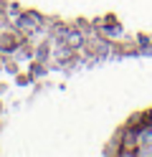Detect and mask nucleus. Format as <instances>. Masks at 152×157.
<instances>
[{"label":"nucleus","mask_w":152,"mask_h":157,"mask_svg":"<svg viewBox=\"0 0 152 157\" xmlns=\"http://www.w3.org/2000/svg\"><path fill=\"white\" fill-rule=\"evenodd\" d=\"M38 25H41V15L38 13H28V15L20 18V28H28L30 31V28H38Z\"/></svg>","instance_id":"f257e3e1"},{"label":"nucleus","mask_w":152,"mask_h":157,"mask_svg":"<svg viewBox=\"0 0 152 157\" xmlns=\"http://www.w3.org/2000/svg\"><path fill=\"white\" fill-rule=\"evenodd\" d=\"M64 41L68 43V48H79L81 43H84V36H81L79 31H66V36H64Z\"/></svg>","instance_id":"f03ea898"}]
</instances>
